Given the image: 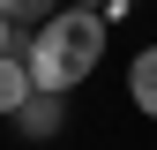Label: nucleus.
Masks as SVG:
<instances>
[{
    "label": "nucleus",
    "mask_w": 157,
    "mask_h": 150,
    "mask_svg": "<svg viewBox=\"0 0 157 150\" xmlns=\"http://www.w3.org/2000/svg\"><path fill=\"white\" fill-rule=\"evenodd\" d=\"M127 98H135V112L157 120V45H142V53L127 60Z\"/></svg>",
    "instance_id": "nucleus-3"
},
{
    "label": "nucleus",
    "mask_w": 157,
    "mask_h": 150,
    "mask_svg": "<svg viewBox=\"0 0 157 150\" xmlns=\"http://www.w3.org/2000/svg\"><path fill=\"white\" fill-rule=\"evenodd\" d=\"M15 128H23L30 143H52V135H60V128H67V105L52 98V90H30V105L15 112Z\"/></svg>",
    "instance_id": "nucleus-2"
},
{
    "label": "nucleus",
    "mask_w": 157,
    "mask_h": 150,
    "mask_svg": "<svg viewBox=\"0 0 157 150\" xmlns=\"http://www.w3.org/2000/svg\"><path fill=\"white\" fill-rule=\"evenodd\" d=\"M67 8H97V15H105V8H112V0H67Z\"/></svg>",
    "instance_id": "nucleus-7"
},
{
    "label": "nucleus",
    "mask_w": 157,
    "mask_h": 150,
    "mask_svg": "<svg viewBox=\"0 0 157 150\" xmlns=\"http://www.w3.org/2000/svg\"><path fill=\"white\" fill-rule=\"evenodd\" d=\"M0 15H8V23H45L52 0H0Z\"/></svg>",
    "instance_id": "nucleus-5"
},
{
    "label": "nucleus",
    "mask_w": 157,
    "mask_h": 150,
    "mask_svg": "<svg viewBox=\"0 0 157 150\" xmlns=\"http://www.w3.org/2000/svg\"><path fill=\"white\" fill-rule=\"evenodd\" d=\"M23 105H30V68L15 60V53H0V112H8V120H15V112H23Z\"/></svg>",
    "instance_id": "nucleus-4"
},
{
    "label": "nucleus",
    "mask_w": 157,
    "mask_h": 150,
    "mask_svg": "<svg viewBox=\"0 0 157 150\" xmlns=\"http://www.w3.org/2000/svg\"><path fill=\"white\" fill-rule=\"evenodd\" d=\"M97 53H105V15L97 8H52L30 38H15V60L30 68V90H52V98L90 83Z\"/></svg>",
    "instance_id": "nucleus-1"
},
{
    "label": "nucleus",
    "mask_w": 157,
    "mask_h": 150,
    "mask_svg": "<svg viewBox=\"0 0 157 150\" xmlns=\"http://www.w3.org/2000/svg\"><path fill=\"white\" fill-rule=\"evenodd\" d=\"M0 53H15V23H8V15H0Z\"/></svg>",
    "instance_id": "nucleus-6"
}]
</instances>
